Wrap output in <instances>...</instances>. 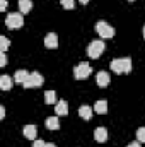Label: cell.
I'll return each mask as SVG.
<instances>
[{
    "label": "cell",
    "instance_id": "1",
    "mask_svg": "<svg viewBox=\"0 0 145 147\" xmlns=\"http://www.w3.org/2000/svg\"><path fill=\"white\" fill-rule=\"evenodd\" d=\"M104 48H106V45H104L103 39H94V41H91L89 46H87V55H89L91 58H99V57L103 55Z\"/></svg>",
    "mask_w": 145,
    "mask_h": 147
},
{
    "label": "cell",
    "instance_id": "2",
    "mask_svg": "<svg viewBox=\"0 0 145 147\" xmlns=\"http://www.w3.org/2000/svg\"><path fill=\"white\" fill-rule=\"evenodd\" d=\"M5 26L9 29H19L24 26V19H22V14L21 12H12L5 17Z\"/></svg>",
    "mask_w": 145,
    "mask_h": 147
},
{
    "label": "cell",
    "instance_id": "3",
    "mask_svg": "<svg viewBox=\"0 0 145 147\" xmlns=\"http://www.w3.org/2000/svg\"><path fill=\"white\" fill-rule=\"evenodd\" d=\"M43 82H44V77H43L41 74L39 72H31L29 77L26 79V82H24L22 86H24L26 89H33V87H41Z\"/></svg>",
    "mask_w": 145,
    "mask_h": 147
},
{
    "label": "cell",
    "instance_id": "4",
    "mask_svg": "<svg viewBox=\"0 0 145 147\" xmlns=\"http://www.w3.org/2000/svg\"><path fill=\"white\" fill-rule=\"evenodd\" d=\"M91 74H92V69H91V65H89L87 62H82V63H79V65L73 69V77H75L77 80L87 79Z\"/></svg>",
    "mask_w": 145,
    "mask_h": 147
},
{
    "label": "cell",
    "instance_id": "5",
    "mask_svg": "<svg viewBox=\"0 0 145 147\" xmlns=\"http://www.w3.org/2000/svg\"><path fill=\"white\" fill-rule=\"evenodd\" d=\"M96 33L103 38V39H106V38H113L114 36V28L109 26L108 22H104V21H99V22L96 24Z\"/></svg>",
    "mask_w": 145,
    "mask_h": 147
},
{
    "label": "cell",
    "instance_id": "6",
    "mask_svg": "<svg viewBox=\"0 0 145 147\" xmlns=\"http://www.w3.org/2000/svg\"><path fill=\"white\" fill-rule=\"evenodd\" d=\"M44 46L50 48V50H56L58 48V36L55 33H48L44 38Z\"/></svg>",
    "mask_w": 145,
    "mask_h": 147
},
{
    "label": "cell",
    "instance_id": "7",
    "mask_svg": "<svg viewBox=\"0 0 145 147\" xmlns=\"http://www.w3.org/2000/svg\"><path fill=\"white\" fill-rule=\"evenodd\" d=\"M109 80H111V77H109V74L104 72V70L97 72V75H96V82H97L99 87H106V86H109Z\"/></svg>",
    "mask_w": 145,
    "mask_h": 147
},
{
    "label": "cell",
    "instance_id": "8",
    "mask_svg": "<svg viewBox=\"0 0 145 147\" xmlns=\"http://www.w3.org/2000/svg\"><path fill=\"white\" fill-rule=\"evenodd\" d=\"M22 134H24L26 139H29V140H36V135H38L36 125H26L24 130H22Z\"/></svg>",
    "mask_w": 145,
    "mask_h": 147
},
{
    "label": "cell",
    "instance_id": "9",
    "mask_svg": "<svg viewBox=\"0 0 145 147\" xmlns=\"http://www.w3.org/2000/svg\"><path fill=\"white\" fill-rule=\"evenodd\" d=\"M94 139H96V142H99V144L106 142V140H108V130H106L104 127L96 128V132H94Z\"/></svg>",
    "mask_w": 145,
    "mask_h": 147
},
{
    "label": "cell",
    "instance_id": "10",
    "mask_svg": "<svg viewBox=\"0 0 145 147\" xmlns=\"http://www.w3.org/2000/svg\"><path fill=\"white\" fill-rule=\"evenodd\" d=\"M46 128H48V130H58V128H60V120H58L56 115L46 118Z\"/></svg>",
    "mask_w": 145,
    "mask_h": 147
},
{
    "label": "cell",
    "instance_id": "11",
    "mask_svg": "<svg viewBox=\"0 0 145 147\" xmlns=\"http://www.w3.org/2000/svg\"><path fill=\"white\" fill-rule=\"evenodd\" d=\"M92 111H94V108L84 105V106L79 108V115H80V118H84V120H91V118H92Z\"/></svg>",
    "mask_w": 145,
    "mask_h": 147
},
{
    "label": "cell",
    "instance_id": "12",
    "mask_svg": "<svg viewBox=\"0 0 145 147\" xmlns=\"http://www.w3.org/2000/svg\"><path fill=\"white\" fill-rule=\"evenodd\" d=\"M94 110H96V113H99V115H104V113L108 111V101H106V99H99V101H96Z\"/></svg>",
    "mask_w": 145,
    "mask_h": 147
},
{
    "label": "cell",
    "instance_id": "13",
    "mask_svg": "<svg viewBox=\"0 0 145 147\" xmlns=\"http://www.w3.org/2000/svg\"><path fill=\"white\" fill-rule=\"evenodd\" d=\"M55 111H56V115H60V116H63V115H68V105H67L65 101H56Z\"/></svg>",
    "mask_w": 145,
    "mask_h": 147
},
{
    "label": "cell",
    "instance_id": "14",
    "mask_svg": "<svg viewBox=\"0 0 145 147\" xmlns=\"http://www.w3.org/2000/svg\"><path fill=\"white\" fill-rule=\"evenodd\" d=\"M31 9H33V2L31 0H19V10H21V14H28V12H31Z\"/></svg>",
    "mask_w": 145,
    "mask_h": 147
},
{
    "label": "cell",
    "instance_id": "15",
    "mask_svg": "<svg viewBox=\"0 0 145 147\" xmlns=\"http://www.w3.org/2000/svg\"><path fill=\"white\" fill-rule=\"evenodd\" d=\"M12 87V79L9 75H2L0 77V89L2 91H9Z\"/></svg>",
    "mask_w": 145,
    "mask_h": 147
},
{
    "label": "cell",
    "instance_id": "16",
    "mask_svg": "<svg viewBox=\"0 0 145 147\" xmlns=\"http://www.w3.org/2000/svg\"><path fill=\"white\" fill-rule=\"evenodd\" d=\"M28 77H29V74L26 72V70H17L15 75H14V82H17V84H24Z\"/></svg>",
    "mask_w": 145,
    "mask_h": 147
},
{
    "label": "cell",
    "instance_id": "17",
    "mask_svg": "<svg viewBox=\"0 0 145 147\" xmlns=\"http://www.w3.org/2000/svg\"><path fill=\"white\" fill-rule=\"evenodd\" d=\"M111 70L114 74H123V65H121V58H114L111 62Z\"/></svg>",
    "mask_w": 145,
    "mask_h": 147
},
{
    "label": "cell",
    "instance_id": "18",
    "mask_svg": "<svg viewBox=\"0 0 145 147\" xmlns=\"http://www.w3.org/2000/svg\"><path fill=\"white\" fill-rule=\"evenodd\" d=\"M56 101V92L55 91H46L44 92V103L46 105H55Z\"/></svg>",
    "mask_w": 145,
    "mask_h": 147
},
{
    "label": "cell",
    "instance_id": "19",
    "mask_svg": "<svg viewBox=\"0 0 145 147\" xmlns=\"http://www.w3.org/2000/svg\"><path fill=\"white\" fill-rule=\"evenodd\" d=\"M121 65H123V74H130L132 72V58H130V57L121 58Z\"/></svg>",
    "mask_w": 145,
    "mask_h": 147
},
{
    "label": "cell",
    "instance_id": "20",
    "mask_svg": "<svg viewBox=\"0 0 145 147\" xmlns=\"http://www.w3.org/2000/svg\"><path fill=\"white\" fill-rule=\"evenodd\" d=\"M9 45H10V41H9L7 38L0 36V51H7V50H9Z\"/></svg>",
    "mask_w": 145,
    "mask_h": 147
},
{
    "label": "cell",
    "instance_id": "21",
    "mask_svg": "<svg viewBox=\"0 0 145 147\" xmlns=\"http://www.w3.org/2000/svg\"><path fill=\"white\" fill-rule=\"evenodd\" d=\"M137 140L142 144V142H145V127H140L138 130H137Z\"/></svg>",
    "mask_w": 145,
    "mask_h": 147
},
{
    "label": "cell",
    "instance_id": "22",
    "mask_svg": "<svg viewBox=\"0 0 145 147\" xmlns=\"http://www.w3.org/2000/svg\"><path fill=\"white\" fill-rule=\"evenodd\" d=\"M62 7H63V9L72 10L73 7H75V0H62Z\"/></svg>",
    "mask_w": 145,
    "mask_h": 147
},
{
    "label": "cell",
    "instance_id": "23",
    "mask_svg": "<svg viewBox=\"0 0 145 147\" xmlns=\"http://www.w3.org/2000/svg\"><path fill=\"white\" fill-rule=\"evenodd\" d=\"M7 65V57H5V51H0V67H5Z\"/></svg>",
    "mask_w": 145,
    "mask_h": 147
},
{
    "label": "cell",
    "instance_id": "24",
    "mask_svg": "<svg viewBox=\"0 0 145 147\" xmlns=\"http://www.w3.org/2000/svg\"><path fill=\"white\" fill-rule=\"evenodd\" d=\"M33 147H46V142H44V140H39V139H36V140L33 142Z\"/></svg>",
    "mask_w": 145,
    "mask_h": 147
},
{
    "label": "cell",
    "instance_id": "25",
    "mask_svg": "<svg viewBox=\"0 0 145 147\" xmlns=\"http://www.w3.org/2000/svg\"><path fill=\"white\" fill-rule=\"evenodd\" d=\"M5 9H7V0H0V10L3 12Z\"/></svg>",
    "mask_w": 145,
    "mask_h": 147
},
{
    "label": "cell",
    "instance_id": "26",
    "mask_svg": "<svg viewBox=\"0 0 145 147\" xmlns=\"http://www.w3.org/2000/svg\"><path fill=\"white\" fill-rule=\"evenodd\" d=\"M5 118V106H0V120Z\"/></svg>",
    "mask_w": 145,
    "mask_h": 147
},
{
    "label": "cell",
    "instance_id": "27",
    "mask_svg": "<svg viewBox=\"0 0 145 147\" xmlns=\"http://www.w3.org/2000/svg\"><path fill=\"white\" fill-rule=\"evenodd\" d=\"M126 147H142V146H140V142L137 140V142H132V144H128Z\"/></svg>",
    "mask_w": 145,
    "mask_h": 147
},
{
    "label": "cell",
    "instance_id": "28",
    "mask_svg": "<svg viewBox=\"0 0 145 147\" xmlns=\"http://www.w3.org/2000/svg\"><path fill=\"white\" fill-rule=\"evenodd\" d=\"M89 2H91V0H80V3H82V5H85V3H89Z\"/></svg>",
    "mask_w": 145,
    "mask_h": 147
},
{
    "label": "cell",
    "instance_id": "29",
    "mask_svg": "<svg viewBox=\"0 0 145 147\" xmlns=\"http://www.w3.org/2000/svg\"><path fill=\"white\" fill-rule=\"evenodd\" d=\"M46 147H56L55 144H46Z\"/></svg>",
    "mask_w": 145,
    "mask_h": 147
},
{
    "label": "cell",
    "instance_id": "30",
    "mask_svg": "<svg viewBox=\"0 0 145 147\" xmlns=\"http://www.w3.org/2000/svg\"><path fill=\"white\" fill-rule=\"evenodd\" d=\"M144 39H145V26H144Z\"/></svg>",
    "mask_w": 145,
    "mask_h": 147
},
{
    "label": "cell",
    "instance_id": "31",
    "mask_svg": "<svg viewBox=\"0 0 145 147\" xmlns=\"http://www.w3.org/2000/svg\"><path fill=\"white\" fill-rule=\"evenodd\" d=\"M130 2H133V0H130Z\"/></svg>",
    "mask_w": 145,
    "mask_h": 147
}]
</instances>
